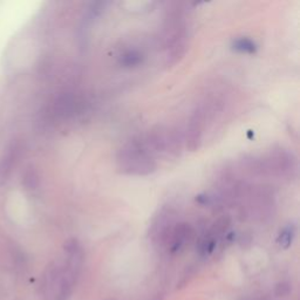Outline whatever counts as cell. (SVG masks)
Instances as JSON below:
<instances>
[{"instance_id":"obj_1","label":"cell","mask_w":300,"mask_h":300,"mask_svg":"<svg viewBox=\"0 0 300 300\" xmlns=\"http://www.w3.org/2000/svg\"><path fill=\"white\" fill-rule=\"evenodd\" d=\"M117 161L122 172L127 174L147 175L156 168L152 157L136 142H132L123 149H121L120 157Z\"/></svg>"},{"instance_id":"obj_2","label":"cell","mask_w":300,"mask_h":300,"mask_svg":"<svg viewBox=\"0 0 300 300\" xmlns=\"http://www.w3.org/2000/svg\"><path fill=\"white\" fill-rule=\"evenodd\" d=\"M141 62V54L140 52L137 51H128L122 58H121V63L125 67H131V66H135V65Z\"/></svg>"},{"instance_id":"obj_3","label":"cell","mask_w":300,"mask_h":300,"mask_svg":"<svg viewBox=\"0 0 300 300\" xmlns=\"http://www.w3.org/2000/svg\"><path fill=\"white\" fill-rule=\"evenodd\" d=\"M234 48L241 52H245V53H253L254 50H256L254 44L251 41L250 39L246 38L236 40V42H234Z\"/></svg>"},{"instance_id":"obj_4","label":"cell","mask_w":300,"mask_h":300,"mask_svg":"<svg viewBox=\"0 0 300 300\" xmlns=\"http://www.w3.org/2000/svg\"><path fill=\"white\" fill-rule=\"evenodd\" d=\"M293 236H294L293 229L286 228L281 233V236H279V239H278L279 245H281L282 247H284V249L289 247L291 245V243H292V239H293Z\"/></svg>"},{"instance_id":"obj_5","label":"cell","mask_w":300,"mask_h":300,"mask_svg":"<svg viewBox=\"0 0 300 300\" xmlns=\"http://www.w3.org/2000/svg\"><path fill=\"white\" fill-rule=\"evenodd\" d=\"M292 292V285L290 283L287 282H282L275 285V289H274V294L275 297L278 298H284V297H287Z\"/></svg>"}]
</instances>
